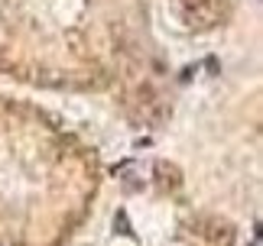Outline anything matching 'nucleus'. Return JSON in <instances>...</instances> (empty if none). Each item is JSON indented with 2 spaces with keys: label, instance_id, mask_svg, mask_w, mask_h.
<instances>
[{
  "label": "nucleus",
  "instance_id": "1",
  "mask_svg": "<svg viewBox=\"0 0 263 246\" xmlns=\"http://www.w3.org/2000/svg\"><path fill=\"white\" fill-rule=\"evenodd\" d=\"M185 10H182V19L192 26V29H211L221 19V7L228 0H182Z\"/></svg>",
  "mask_w": 263,
  "mask_h": 246
}]
</instances>
